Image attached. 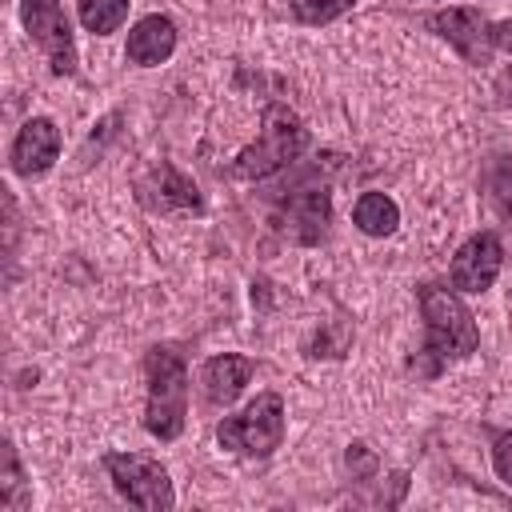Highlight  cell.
Returning <instances> with one entry per match:
<instances>
[{
    "instance_id": "obj_1",
    "label": "cell",
    "mask_w": 512,
    "mask_h": 512,
    "mask_svg": "<svg viewBox=\"0 0 512 512\" xmlns=\"http://www.w3.org/2000/svg\"><path fill=\"white\" fill-rule=\"evenodd\" d=\"M420 316H424V356L432 360L428 372H436L448 360H464L480 344V328L468 312V304L440 284H420Z\"/></svg>"
},
{
    "instance_id": "obj_2",
    "label": "cell",
    "mask_w": 512,
    "mask_h": 512,
    "mask_svg": "<svg viewBox=\"0 0 512 512\" xmlns=\"http://www.w3.org/2000/svg\"><path fill=\"white\" fill-rule=\"evenodd\" d=\"M304 148H308V128H304V120H300L288 104H268L264 116H260V136H256V144H248V148L228 164V176H236V180H264V176L288 168Z\"/></svg>"
},
{
    "instance_id": "obj_3",
    "label": "cell",
    "mask_w": 512,
    "mask_h": 512,
    "mask_svg": "<svg viewBox=\"0 0 512 512\" xmlns=\"http://www.w3.org/2000/svg\"><path fill=\"white\" fill-rule=\"evenodd\" d=\"M144 372H148L144 428L156 440H176L184 432V416H188V368H184L180 352L156 344L144 356Z\"/></svg>"
},
{
    "instance_id": "obj_4",
    "label": "cell",
    "mask_w": 512,
    "mask_h": 512,
    "mask_svg": "<svg viewBox=\"0 0 512 512\" xmlns=\"http://www.w3.org/2000/svg\"><path fill=\"white\" fill-rule=\"evenodd\" d=\"M216 440L240 456H272L284 444V400L280 392H260L244 412L216 424Z\"/></svg>"
},
{
    "instance_id": "obj_5",
    "label": "cell",
    "mask_w": 512,
    "mask_h": 512,
    "mask_svg": "<svg viewBox=\"0 0 512 512\" xmlns=\"http://www.w3.org/2000/svg\"><path fill=\"white\" fill-rule=\"evenodd\" d=\"M104 468L112 476V488L128 504H136L144 512H168L176 504V492H172V480H168L164 464H156L148 456H136V452H108Z\"/></svg>"
},
{
    "instance_id": "obj_6",
    "label": "cell",
    "mask_w": 512,
    "mask_h": 512,
    "mask_svg": "<svg viewBox=\"0 0 512 512\" xmlns=\"http://www.w3.org/2000/svg\"><path fill=\"white\" fill-rule=\"evenodd\" d=\"M20 20L28 28V36L40 44V52L48 56L56 76H72L76 72V40H72V24L60 8V0H20Z\"/></svg>"
},
{
    "instance_id": "obj_7",
    "label": "cell",
    "mask_w": 512,
    "mask_h": 512,
    "mask_svg": "<svg viewBox=\"0 0 512 512\" xmlns=\"http://www.w3.org/2000/svg\"><path fill=\"white\" fill-rule=\"evenodd\" d=\"M500 268H504V244H500V236L496 232H476L452 256V288H460V292H484V288L496 284Z\"/></svg>"
},
{
    "instance_id": "obj_8",
    "label": "cell",
    "mask_w": 512,
    "mask_h": 512,
    "mask_svg": "<svg viewBox=\"0 0 512 512\" xmlns=\"http://www.w3.org/2000/svg\"><path fill=\"white\" fill-rule=\"evenodd\" d=\"M424 24H428V32L448 40L468 64H488L492 36H488V20L476 8H444V12H432Z\"/></svg>"
},
{
    "instance_id": "obj_9",
    "label": "cell",
    "mask_w": 512,
    "mask_h": 512,
    "mask_svg": "<svg viewBox=\"0 0 512 512\" xmlns=\"http://www.w3.org/2000/svg\"><path fill=\"white\" fill-rule=\"evenodd\" d=\"M60 156V128L48 116L24 120V128L12 140V172L16 176H44Z\"/></svg>"
},
{
    "instance_id": "obj_10",
    "label": "cell",
    "mask_w": 512,
    "mask_h": 512,
    "mask_svg": "<svg viewBox=\"0 0 512 512\" xmlns=\"http://www.w3.org/2000/svg\"><path fill=\"white\" fill-rule=\"evenodd\" d=\"M172 48H176V24L168 16H160V12H152V16L132 24L124 56L132 64H140V68H152V64H164L172 56Z\"/></svg>"
},
{
    "instance_id": "obj_11",
    "label": "cell",
    "mask_w": 512,
    "mask_h": 512,
    "mask_svg": "<svg viewBox=\"0 0 512 512\" xmlns=\"http://www.w3.org/2000/svg\"><path fill=\"white\" fill-rule=\"evenodd\" d=\"M252 360L248 356H236V352H224V356H212L204 368H200V384H204V400L224 408L240 396V388L248 384L252 376Z\"/></svg>"
},
{
    "instance_id": "obj_12",
    "label": "cell",
    "mask_w": 512,
    "mask_h": 512,
    "mask_svg": "<svg viewBox=\"0 0 512 512\" xmlns=\"http://www.w3.org/2000/svg\"><path fill=\"white\" fill-rule=\"evenodd\" d=\"M284 212H288L292 236H296L300 244H316V240L324 236L328 216H332V196H328L324 184H320V188H296V192L288 196Z\"/></svg>"
},
{
    "instance_id": "obj_13",
    "label": "cell",
    "mask_w": 512,
    "mask_h": 512,
    "mask_svg": "<svg viewBox=\"0 0 512 512\" xmlns=\"http://www.w3.org/2000/svg\"><path fill=\"white\" fill-rule=\"evenodd\" d=\"M352 224L364 232V236H392L396 224H400V208L392 196L384 192H364L352 208Z\"/></svg>"
},
{
    "instance_id": "obj_14",
    "label": "cell",
    "mask_w": 512,
    "mask_h": 512,
    "mask_svg": "<svg viewBox=\"0 0 512 512\" xmlns=\"http://www.w3.org/2000/svg\"><path fill=\"white\" fill-rule=\"evenodd\" d=\"M152 184L160 188V196L148 200V204H156V208H200L196 184H192L188 176H180L172 164H160V168L152 172Z\"/></svg>"
},
{
    "instance_id": "obj_15",
    "label": "cell",
    "mask_w": 512,
    "mask_h": 512,
    "mask_svg": "<svg viewBox=\"0 0 512 512\" xmlns=\"http://www.w3.org/2000/svg\"><path fill=\"white\" fill-rule=\"evenodd\" d=\"M128 4L132 0H80L76 16L92 36H108L128 20Z\"/></svg>"
},
{
    "instance_id": "obj_16",
    "label": "cell",
    "mask_w": 512,
    "mask_h": 512,
    "mask_svg": "<svg viewBox=\"0 0 512 512\" xmlns=\"http://www.w3.org/2000/svg\"><path fill=\"white\" fill-rule=\"evenodd\" d=\"M488 196H492V208L504 220H512V156H500L488 168Z\"/></svg>"
},
{
    "instance_id": "obj_17",
    "label": "cell",
    "mask_w": 512,
    "mask_h": 512,
    "mask_svg": "<svg viewBox=\"0 0 512 512\" xmlns=\"http://www.w3.org/2000/svg\"><path fill=\"white\" fill-rule=\"evenodd\" d=\"M356 0H292V16L300 24H328L336 16H344Z\"/></svg>"
},
{
    "instance_id": "obj_18",
    "label": "cell",
    "mask_w": 512,
    "mask_h": 512,
    "mask_svg": "<svg viewBox=\"0 0 512 512\" xmlns=\"http://www.w3.org/2000/svg\"><path fill=\"white\" fill-rule=\"evenodd\" d=\"M0 504H4V508H20V504H24V476H20V464H16L12 444H4V480H0Z\"/></svg>"
},
{
    "instance_id": "obj_19",
    "label": "cell",
    "mask_w": 512,
    "mask_h": 512,
    "mask_svg": "<svg viewBox=\"0 0 512 512\" xmlns=\"http://www.w3.org/2000/svg\"><path fill=\"white\" fill-rule=\"evenodd\" d=\"M492 468H496V476L504 484H512V432L496 436V444H492Z\"/></svg>"
},
{
    "instance_id": "obj_20",
    "label": "cell",
    "mask_w": 512,
    "mask_h": 512,
    "mask_svg": "<svg viewBox=\"0 0 512 512\" xmlns=\"http://www.w3.org/2000/svg\"><path fill=\"white\" fill-rule=\"evenodd\" d=\"M348 468H352V476H368V472L376 468V456H372L364 444H352V448H348Z\"/></svg>"
},
{
    "instance_id": "obj_21",
    "label": "cell",
    "mask_w": 512,
    "mask_h": 512,
    "mask_svg": "<svg viewBox=\"0 0 512 512\" xmlns=\"http://www.w3.org/2000/svg\"><path fill=\"white\" fill-rule=\"evenodd\" d=\"M488 36H492V48L512 52V20H496V24H488Z\"/></svg>"
}]
</instances>
